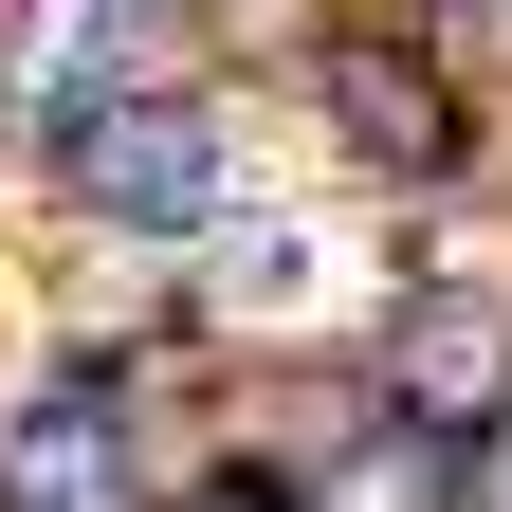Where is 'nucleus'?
I'll return each mask as SVG.
<instances>
[{"label":"nucleus","mask_w":512,"mask_h":512,"mask_svg":"<svg viewBox=\"0 0 512 512\" xmlns=\"http://www.w3.org/2000/svg\"><path fill=\"white\" fill-rule=\"evenodd\" d=\"M421 19H439V0H421ZM458 19H476V0H458Z\"/></svg>","instance_id":"obj_6"},{"label":"nucleus","mask_w":512,"mask_h":512,"mask_svg":"<svg viewBox=\"0 0 512 512\" xmlns=\"http://www.w3.org/2000/svg\"><path fill=\"white\" fill-rule=\"evenodd\" d=\"M37 128H55V183H74L92 220H128V238H202L220 183H238L220 92H165V74H92V92H55Z\"/></svg>","instance_id":"obj_1"},{"label":"nucleus","mask_w":512,"mask_h":512,"mask_svg":"<svg viewBox=\"0 0 512 512\" xmlns=\"http://www.w3.org/2000/svg\"><path fill=\"white\" fill-rule=\"evenodd\" d=\"M311 110H330L348 165H384V183H439L476 147V110H458V74H439L421 37H311Z\"/></svg>","instance_id":"obj_3"},{"label":"nucleus","mask_w":512,"mask_h":512,"mask_svg":"<svg viewBox=\"0 0 512 512\" xmlns=\"http://www.w3.org/2000/svg\"><path fill=\"white\" fill-rule=\"evenodd\" d=\"M384 421H421L439 458H494L512 439V311L494 293H403L384 311V384H366Z\"/></svg>","instance_id":"obj_2"},{"label":"nucleus","mask_w":512,"mask_h":512,"mask_svg":"<svg viewBox=\"0 0 512 512\" xmlns=\"http://www.w3.org/2000/svg\"><path fill=\"white\" fill-rule=\"evenodd\" d=\"M128 476H147V458L110 439V366H74L19 439H0V494H128Z\"/></svg>","instance_id":"obj_4"},{"label":"nucleus","mask_w":512,"mask_h":512,"mask_svg":"<svg viewBox=\"0 0 512 512\" xmlns=\"http://www.w3.org/2000/svg\"><path fill=\"white\" fill-rule=\"evenodd\" d=\"M311 275H293V238H220V311H293Z\"/></svg>","instance_id":"obj_5"}]
</instances>
